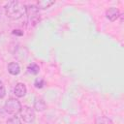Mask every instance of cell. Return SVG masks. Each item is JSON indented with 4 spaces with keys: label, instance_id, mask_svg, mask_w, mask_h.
Segmentation results:
<instances>
[{
    "label": "cell",
    "instance_id": "cell-7",
    "mask_svg": "<svg viewBox=\"0 0 124 124\" xmlns=\"http://www.w3.org/2000/svg\"><path fill=\"white\" fill-rule=\"evenodd\" d=\"M8 72L13 75V76H16L20 73V67L18 65V63L16 62H11L8 64Z\"/></svg>",
    "mask_w": 124,
    "mask_h": 124
},
{
    "label": "cell",
    "instance_id": "cell-11",
    "mask_svg": "<svg viewBox=\"0 0 124 124\" xmlns=\"http://www.w3.org/2000/svg\"><path fill=\"white\" fill-rule=\"evenodd\" d=\"M34 85H35V87L38 88V89L43 88L44 85H45V80H44V78H37L35 79Z\"/></svg>",
    "mask_w": 124,
    "mask_h": 124
},
{
    "label": "cell",
    "instance_id": "cell-2",
    "mask_svg": "<svg viewBox=\"0 0 124 124\" xmlns=\"http://www.w3.org/2000/svg\"><path fill=\"white\" fill-rule=\"evenodd\" d=\"M21 104L20 102L16 99V98H10L6 101L5 105H4V109L6 112H8L9 114H13L16 115L17 113L20 112L21 110Z\"/></svg>",
    "mask_w": 124,
    "mask_h": 124
},
{
    "label": "cell",
    "instance_id": "cell-4",
    "mask_svg": "<svg viewBox=\"0 0 124 124\" xmlns=\"http://www.w3.org/2000/svg\"><path fill=\"white\" fill-rule=\"evenodd\" d=\"M120 16V12L117 8L115 7H110L106 11V16L108 20L110 21H114L118 18V16Z\"/></svg>",
    "mask_w": 124,
    "mask_h": 124
},
{
    "label": "cell",
    "instance_id": "cell-14",
    "mask_svg": "<svg viewBox=\"0 0 124 124\" xmlns=\"http://www.w3.org/2000/svg\"><path fill=\"white\" fill-rule=\"evenodd\" d=\"M13 34H14V35H17V36H22V35H23V32H22L21 30L16 29V30H14V31H13Z\"/></svg>",
    "mask_w": 124,
    "mask_h": 124
},
{
    "label": "cell",
    "instance_id": "cell-3",
    "mask_svg": "<svg viewBox=\"0 0 124 124\" xmlns=\"http://www.w3.org/2000/svg\"><path fill=\"white\" fill-rule=\"evenodd\" d=\"M21 119L26 123H32L35 120V111L28 106H24L21 108L20 110Z\"/></svg>",
    "mask_w": 124,
    "mask_h": 124
},
{
    "label": "cell",
    "instance_id": "cell-10",
    "mask_svg": "<svg viewBox=\"0 0 124 124\" xmlns=\"http://www.w3.org/2000/svg\"><path fill=\"white\" fill-rule=\"evenodd\" d=\"M95 124H112V121L107 116H99L96 118Z\"/></svg>",
    "mask_w": 124,
    "mask_h": 124
},
{
    "label": "cell",
    "instance_id": "cell-13",
    "mask_svg": "<svg viewBox=\"0 0 124 124\" xmlns=\"http://www.w3.org/2000/svg\"><path fill=\"white\" fill-rule=\"evenodd\" d=\"M6 96V88L4 83L0 80V99H3Z\"/></svg>",
    "mask_w": 124,
    "mask_h": 124
},
{
    "label": "cell",
    "instance_id": "cell-8",
    "mask_svg": "<svg viewBox=\"0 0 124 124\" xmlns=\"http://www.w3.org/2000/svg\"><path fill=\"white\" fill-rule=\"evenodd\" d=\"M54 4V1L53 0H40V1H38L37 2V7H38V9H47V8H49L51 5H53Z\"/></svg>",
    "mask_w": 124,
    "mask_h": 124
},
{
    "label": "cell",
    "instance_id": "cell-9",
    "mask_svg": "<svg viewBox=\"0 0 124 124\" xmlns=\"http://www.w3.org/2000/svg\"><path fill=\"white\" fill-rule=\"evenodd\" d=\"M27 70H28V73H30L32 75H37L40 71V67L36 63H31V64L28 65Z\"/></svg>",
    "mask_w": 124,
    "mask_h": 124
},
{
    "label": "cell",
    "instance_id": "cell-1",
    "mask_svg": "<svg viewBox=\"0 0 124 124\" xmlns=\"http://www.w3.org/2000/svg\"><path fill=\"white\" fill-rule=\"evenodd\" d=\"M6 16L13 19H19L21 16H23L26 14V6L18 1H11L6 5L5 8Z\"/></svg>",
    "mask_w": 124,
    "mask_h": 124
},
{
    "label": "cell",
    "instance_id": "cell-12",
    "mask_svg": "<svg viewBox=\"0 0 124 124\" xmlns=\"http://www.w3.org/2000/svg\"><path fill=\"white\" fill-rule=\"evenodd\" d=\"M7 124H21V122L17 116H13L7 120Z\"/></svg>",
    "mask_w": 124,
    "mask_h": 124
},
{
    "label": "cell",
    "instance_id": "cell-6",
    "mask_svg": "<svg viewBox=\"0 0 124 124\" xmlns=\"http://www.w3.org/2000/svg\"><path fill=\"white\" fill-rule=\"evenodd\" d=\"M34 108L41 112V111H44L46 108V104L45 103V101L42 99V98H35L34 100Z\"/></svg>",
    "mask_w": 124,
    "mask_h": 124
},
{
    "label": "cell",
    "instance_id": "cell-5",
    "mask_svg": "<svg viewBox=\"0 0 124 124\" xmlns=\"http://www.w3.org/2000/svg\"><path fill=\"white\" fill-rule=\"evenodd\" d=\"M26 92H27V89H26L25 84H23L21 82H18L16 84V86L14 88V93L16 97H18V98L24 97L26 95Z\"/></svg>",
    "mask_w": 124,
    "mask_h": 124
}]
</instances>
